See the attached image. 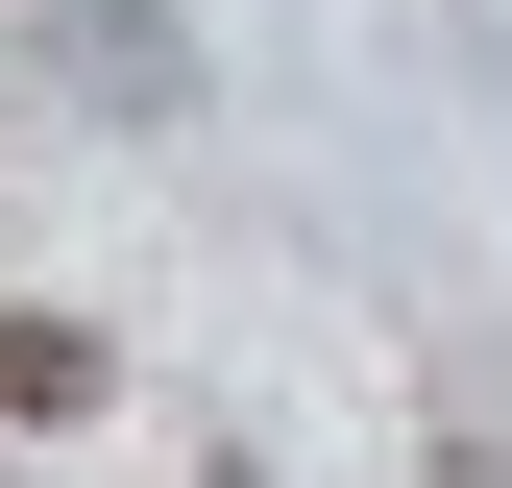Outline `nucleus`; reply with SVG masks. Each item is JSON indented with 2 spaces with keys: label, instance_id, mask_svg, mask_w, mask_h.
Masks as SVG:
<instances>
[{
  "label": "nucleus",
  "instance_id": "nucleus-1",
  "mask_svg": "<svg viewBox=\"0 0 512 488\" xmlns=\"http://www.w3.org/2000/svg\"><path fill=\"white\" fill-rule=\"evenodd\" d=\"M0 415H98V342L74 318H0Z\"/></svg>",
  "mask_w": 512,
  "mask_h": 488
}]
</instances>
